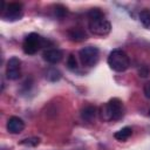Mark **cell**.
I'll return each mask as SVG.
<instances>
[{"instance_id": "5bb4252c", "label": "cell", "mask_w": 150, "mask_h": 150, "mask_svg": "<svg viewBox=\"0 0 150 150\" xmlns=\"http://www.w3.org/2000/svg\"><path fill=\"white\" fill-rule=\"evenodd\" d=\"M46 77L49 80V81H57V80H60V77H61V73L56 69V68H49L48 70H47V73H46Z\"/></svg>"}, {"instance_id": "6da1fadb", "label": "cell", "mask_w": 150, "mask_h": 150, "mask_svg": "<svg viewBox=\"0 0 150 150\" xmlns=\"http://www.w3.org/2000/svg\"><path fill=\"white\" fill-rule=\"evenodd\" d=\"M124 114L123 103L120 98L112 97L101 107V117L105 122L118 121Z\"/></svg>"}, {"instance_id": "ba28073f", "label": "cell", "mask_w": 150, "mask_h": 150, "mask_svg": "<svg viewBox=\"0 0 150 150\" xmlns=\"http://www.w3.org/2000/svg\"><path fill=\"white\" fill-rule=\"evenodd\" d=\"M42 56H43V60L47 61L48 63L56 64V63H59L62 60L63 53L59 48H49V49L45 50V53H43Z\"/></svg>"}, {"instance_id": "2e32d148", "label": "cell", "mask_w": 150, "mask_h": 150, "mask_svg": "<svg viewBox=\"0 0 150 150\" xmlns=\"http://www.w3.org/2000/svg\"><path fill=\"white\" fill-rule=\"evenodd\" d=\"M104 16L102 11L100 8H91L89 12H88V19L89 20H93V19H98V18H102Z\"/></svg>"}, {"instance_id": "d6986e66", "label": "cell", "mask_w": 150, "mask_h": 150, "mask_svg": "<svg viewBox=\"0 0 150 150\" xmlns=\"http://www.w3.org/2000/svg\"><path fill=\"white\" fill-rule=\"evenodd\" d=\"M144 95H145V97L150 98V82H148L144 86Z\"/></svg>"}, {"instance_id": "8992f818", "label": "cell", "mask_w": 150, "mask_h": 150, "mask_svg": "<svg viewBox=\"0 0 150 150\" xmlns=\"http://www.w3.org/2000/svg\"><path fill=\"white\" fill-rule=\"evenodd\" d=\"M6 4L2 2V14L1 18L4 20L7 21H16L19 19H21L22 14H23V7L22 4L20 2H11L7 5V7H5Z\"/></svg>"}, {"instance_id": "9a60e30c", "label": "cell", "mask_w": 150, "mask_h": 150, "mask_svg": "<svg viewBox=\"0 0 150 150\" xmlns=\"http://www.w3.org/2000/svg\"><path fill=\"white\" fill-rule=\"evenodd\" d=\"M20 145H25V146H36L40 144V138L39 137H29V138H25L22 141L19 142Z\"/></svg>"}, {"instance_id": "3957f363", "label": "cell", "mask_w": 150, "mask_h": 150, "mask_svg": "<svg viewBox=\"0 0 150 150\" xmlns=\"http://www.w3.org/2000/svg\"><path fill=\"white\" fill-rule=\"evenodd\" d=\"M46 43H47V41L41 35H39L38 33H30L25 38L23 43H22V49H23L25 54L33 55V54L38 53Z\"/></svg>"}, {"instance_id": "e0dca14e", "label": "cell", "mask_w": 150, "mask_h": 150, "mask_svg": "<svg viewBox=\"0 0 150 150\" xmlns=\"http://www.w3.org/2000/svg\"><path fill=\"white\" fill-rule=\"evenodd\" d=\"M67 67L70 69V70H75L77 68V61L75 59V55L74 54H70L67 59Z\"/></svg>"}, {"instance_id": "ac0fdd59", "label": "cell", "mask_w": 150, "mask_h": 150, "mask_svg": "<svg viewBox=\"0 0 150 150\" xmlns=\"http://www.w3.org/2000/svg\"><path fill=\"white\" fill-rule=\"evenodd\" d=\"M55 15L57 18H64L67 15V8L63 5H56L55 6Z\"/></svg>"}, {"instance_id": "7a4b0ae2", "label": "cell", "mask_w": 150, "mask_h": 150, "mask_svg": "<svg viewBox=\"0 0 150 150\" xmlns=\"http://www.w3.org/2000/svg\"><path fill=\"white\" fill-rule=\"evenodd\" d=\"M107 61L109 67L117 73L125 71L130 67V59L128 54L122 49H114L112 52H110Z\"/></svg>"}, {"instance_id": "52a82bcc", "label": "cell", "mask_w": 150, "mask_h": 150, "mask_svg": "<svg viewBox=\"0 0 150 150\" xmlns=\"http://www.w3.org/2000/svg\"><path fill=\"white\" fill-rule=\"evenodd\" d=\"M20 64L21 61L20 59L13 56L7 61V67H6V76L8 80L15 81L20 77L21 73H20Z\"/></svg>"}, {"instance_id": "5b68a950", "label": "cell", "mask_w": 150, "mask_h": 150, "mask_svg": "<svg viewBox=\"0 0 150 150\" xmlns=\"http://www.w3.org/2000/svg\"><path fill=\"white\" fill-rule=\"evenodd\" d=\"M88 28L89 30L94 34V35H97V36H105L110 33L111 30V25L110 22L104 18H98V19H93V20H89L88 22Z\"/></svg>"}, {"instance_id": "277c9868", "label": "cell", "mask_w": 150, "mask_h": 150, "mask_svg": "<svg viewBox=\"0 0 150 150\" xmlns=\"http://www.w3.org/2000/svg\"><path fill=\"white\" fill-rule=\"evenodd\" d=\"M80 60L86 67H94L100 59V50L95 46H87L79 52Z\"/></svg>"}, {"instance_id": "8fae6325", "label": "cell", "mask_w": 150, "mask_h": 150, "mask_svg": "<svg viewBox=\"0 0 150 150\" xmlns=\"http://www.w3.org/2000/svg\"><path fill=\"white\" fill-rule=\"evenodd\" d=\"M81 117L84 121H87V122H91L96 117V108L94 105H87V107H84L81 110Z\"/></svg>"}, {"instance_id": "44dd1931", "label": "cell", "mask_w": 150, "mask_h": 150, "mask_svg": "<svg viewBox=\"0 0 150 150\" xmlns=\"http://www.w3.org/2000/svg\"><path fill=\"white\" fill-rule=\"evenodd\" d=\"M149 116H150V109H149Z\"/></svg>"}, {"instance_id": "4fadbf2b", "label": "cell", "mask_w": 150, "mask_h": 150, "mask_svg": "<svg viewBox=\"0 0 150 150\" xmlns=\"http://www.w3.org/2000/svg\"><path fill=\"white\" fill-rule=\"evenodd\" d=\"M139 21L144 27H150V11L149 9H143L139 13Z\"/></svg>"}, {"instance_id": "ffe728a7", "label": "cell", "mask_w": 150, "mask_h": 150, "mask_svg": "<svg viewBox=\"0 0 150 150\" xmlns=\"http://www.w3.org/2000/svg\"><path fill=\"white\" fill-rule=\"evenodd\" d=\"M139 75L143 77H146L149 75V69L146 67H142V69H139Z\"/></svg>"}, {"instance_id": "9c48e42d", "label": "cell", "mask_w": 150, "mask_h": 150, "mask_svg": "<svg viewBox=\"0 0 150 150\" xmlns=\"http://www.w3.org/2000/svg\"><path fill=\"white\" fill-rule=\"evenodd\" d=\"M25 129V122L18 117V116H12L7 121V130L11 134H20Z\"/></svg>"}, {"instance_id": "30bf717a", "label": "cell", "mask_w": 150, "mask_h": 150, "mask_svg": "<svg viewBox=\"0 0 150 150\" xmlns=\"http://www.w3.org/2000/svg\"><path fill=\"white\" fill-rule=\"evenodd\" d=\"M68 36L71 41L80 42V41H83L87 39V33L81 27H71L68 30Z\"/></svg>"}, {"instance_id": "7c38bea8", "label": "cell", "mask_w": 150, "mask_h": 150, "mask_svg": "<svg viewBox=\"0 0 150 150\" xmlns=\"http://www.w3.org/2000/svg\"><path fill=\"white\" fill-rule=\"evenodd\" d=\"M131 134H132V129H131L130 127H124V128L120 129L118 131H116V132L114 134V137H115L117 141L123 142V141H127V139L131 136Z\"/></svg>"}]
</instances>
